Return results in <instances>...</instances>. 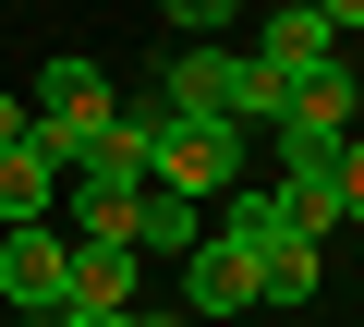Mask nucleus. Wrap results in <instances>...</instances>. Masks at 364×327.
I'll list each match as a JSON object with an SVG mask.
<instances>
[{"mask_svg": "<svg viewBox=\"0 0 364 327\" xmlns=\"http://www.w3.org/2000/svg\"><path fill=\"white\" fill-rule=\"evenodd\" d=\"M146 182L207 206V194H243V121H170L146 109Z\"/></svg>", "mask_w": 364, "mask_h": 327, "instance_id": "f257e3e1", "label": "nucleus"}, {"mask_svg": "<svg viewBox=\"0 0 364 327\" xmlns=\"http://www.w3.org/2000/svg\"><path fill=\"white\" fill-rule=\"evenodd\" d=\"M25 109H37V157H49V170H73V157L109 133V109H122V97H109V73H97V61H73V49H61V61L37 73V97H25Z\"/></svg>", "mask_w": 364, "mask_h": 327, "instance_id": "f03ea898", "label": "nucleus"}, {"mask_svg": "<svg viewBox=\"0 0 364 327\" xmlns=\"http://www.w3.org/2000/svg\"><path fill=\"white\" fill-rule=\"evenodd\" d=\"M61 279H73V231L61 218H25V231H0V303L61 327Z\"/></svg>", "mask_w": 364, "mask_h": 327, "instance_id": "7ed1b4c3", "label": "nucleus"}, {"mask_svg": "<svg viewBox=\"0 0 364 327\" xmlns=\"http://www.w3.org/2000/svg\"><path fill=\"white\" fill-rule=\"evenodd\" d=\"M146 109H170V121H243V49H170V73H158V97Z\"/></svg>", "mask_w": 364, "mask_h": 327, "instance_id": "20e7f679", "label": "nucleus"}, {"mask_svg": "<svg viewBox=\"0 0 364 327\" xmlns=\"http://www.w3.org/2000/svg\"><path fill=\"white\" fill-rule=\"evenodd\" d=\"M243 61H267L279 85H304L316 61H340V37H328L316 0H267V25H255V49H243Z\"/></svg>", "mask_w": 364, "mask_h": 327, "instance_id": "39448f33", "label": "nucleus"}, {"mask_svg": "<svg viewBox=\"0 0 364 327\" xmlns=\"http://www.w3.org/2000/svg\"><path fill=\"white\" fill-rule=\"evenodd\" d=\"M182 315H255V255L207 231L195 255H182Z\"/></svg>", "mask_w": 364, "mask_h": 327, "instance_id": "423d86ee", "label": "nucleus"}, {"mask_svg": "<svg viewBox=\"0 0 364 327\" xmlns=\"http://www.w3.org/2000/svg\"><path fill=\"white\" fill-rule=\"evenodd\" d=\"M134 279H146V255H134V243H73L61 315H134Z\"/></svg>", "mask_w": 364, "mask_h": 327, "instance_id": "0eeeda50", "label": "nucleus"}, {"mask_svg": "<svg viewBox=\"0 0 364 327\" xmlns=\"http://www.w3.org/2000/svg\"><path fill=\"white\" fill-rule=\"evenodd\" d=\"M73 194H146V109H109V133L61 170Z\"/></svg>", "mask_w": 364, "mask_h": 327, "instance_id": "6e6552de", "label": "nucleus"}, {"mask_svg": "<svg viewBox=\"0 0 364 327\" xmlns=\"http://www.w3.org/2000/svg\"><path fill=\"white\" fill-rule=\"evenodd\" d=\"M122 243H134V255H170V267H182V255L207 243V206H182V194H158V182H146V194H134V231H122Z\"/></svg>", "mask_w": 364, "mask_h": 327, "instance_id": "1a4fd4ad", "label": "nucleus"}, {"mask_svg": "<svg viewBox=\"0 0 364 327\" xmlns=\"http://www.w3.org/2000/svg\"><path fill=\"white\" fill-rule=\"evenodd\" d=\"M352 109H364L352 61H316V73L291 85V109H279V121H304V133H352ZM279 121H267V133H279Z\"/></svg>", "mask_w": 364, "mask_h": 327, "instance_id": "9d476101", "label": "nucleus"}, {"mask_svg": "<svg viewBox=\"0 0 364 327\" xmlns=\"http://www.w3.org/2000/svg\"><path fill=\"white\" fill-rule=\"evenodd\" d=\"M25 218H61V170L37 145H0V231H25Z\"/></svg>", "mask_w": 364, "mask_h": 327, "instance_id": "9b49d317", "label": "nucleus"}, {"mask_svg": "<svg viewBox=\"0 0 364 327\" xmlns=\"http://www.w3.org/2000/svg\"><path fill=\"white\" fill-rule=\"evenodd\" d=\"M219 243H243V255L291 243V194H279V182H267V194H219Z\"/></svg>", "mask_w": 364, "mask_h": 327, "instance_id": "f8f14e48", "label": "nucleus"}, {"mask_svg": "<svg viewBox=\"0 0 364 327\" xmlns=\"http://www.w3.org/2000/svg\"><path fill=\"white\" fill-rule=\"evenodd\" d=\"M255 303L304 315V303H316V243H267V255H255Z\"/></svg>", "mask_w": 364, "mask_h": 327, "instance_id": "ddd939ff", "label": "nucleus"}, {"mask_svg": "<svg viewBox=\"0 0 364 327\" xmlns=\"http://www.w3.org/2000/svg\"><path fill=\"white\" fill-rule=\"evenodd\" d=\"M340 145H352V133H304V121H279V182H328Z\"/></svg>", "mask_w": 364, "mask_h": 327, "instance_id": "4468645a", "label": "nucleus"}, {"mask_svg": "<svg viewBox=\"0 0 364 327\" xmlns=\"http://www.w3.org/2000/svg\"><path fill=\"white\" fill-rule=\"evenodd\" d=\"M158 13H170V25H182V49H207V37H219V25H231V13H243V0H158Z\"/></svg>", "mask_w": 364, "mask_h": 327, "instance_id": "2eb2a0df", "label": "nucleus"}, {"mask_svg": "<svg viewBox=\"0 0 364 327\" xmlns=\"http://www.w3.org/2000/svg\"><path fill=\"white\" fill-rule=\"evenodd\" d=\"M279 109H291V85H279L267 61H243V121H279Z\"/></svg>", "mask_w": 364, "mask_h": 327, "instance_id": "dca6fc26", "label": "nucleus"}, {"mask_svg": "<svg viewBox=\"0 0 364 327\" xmlns=\"http://www.w3.org/2000/svg\"><path fill=\"white\" fill-rule=\"evenodd\" d=\"M328 194H340V218H364V133L340 145V170H328Z\"/></svg>", "mask_w": 364, "mask_h": 327, "instance_id": "f3484780", "label": "nucleus"}, {"mask_svg": "<svg viewBox=\"0 0 364 327\" xmlns=\"http://www.w3.org/2000/svg\"><path fill=\"white\" fill-rule=\"evenodd\" d=\"M0 145H37V109L25 97H0Z\"/></svg>", "mask_w": 364, "mask_h": 327, "instance_id": "a211bd4d", "label": "nucleus"}, {"mask_svg": "<svg viewBox=\"0 0 364 327\" xmlns=\"http://www.w3.org/2000/svg\"><path fill=\"white\" fill-rule=\"evenodd\" d=\"M316 13H328V37H364V0H316Z\"/></svg>", "mask_w": 364, "mask_h": 327, "instance_id": "6ab92c4d", "label": "nucleus"}, {"mask_svg": "<svg viewBox=\"0 0 364 327\" xmlns=\"http://www.w3.org/2000/svg\"><path fill=\"white\" fill-rule=\"evenodd\" d=\"M61 327H182V315H61Z\"/></svg>", "mask_w": 364, "mask_h": 327, "instance_id": "aec40b11", "label": "nucleus"}, {"mask_svg": "<svg viewBox=\"0 0 364 327\" xmlns=\"http://www.w3.org/2000/svg\"><path fill=\"white\" fill-rule=\"evenodd\" d=\"M291 327H316V315H291Z\"/></svg>", "mask_w": 364, "mask_h": 327, "instance_id": "412c9836", "label": "nucleus"}]
</instances>
